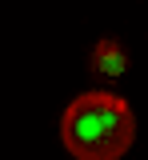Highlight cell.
<instances>
[{
  "instance_id": "6da1fadb",
  "label": "cell",
  "mask_w": 148,
  "mask_h": 160,
  "mask_svg": "<svg viewBox=\"0 0 148 160\" xmlns=\"http://www.w3.org/2000/svg\"><path fill=\"white\" fill-rule=\"evenodd\" d=\"M60 140L76 160H120L136 140V116L112 92H84L64 108Z\"/></svg>"
},
{
  "instance_id": "7a4b0ae2",
  "label": "cell",
  "mask_w": 148,
  "mask_h": 160,
  "mask_svg": "<svg viewBox=\"0 0 148 160\" xmlns=\"http://www.w3.org/2000/svg\"><path fill=\"white\" fill-rule=\"evenodd\" d=\"M92 72H96V76H108V80L124 76L128 72V52L116 44V40H100L96 52H92Z\"/></svg>"
}]
</instances>
